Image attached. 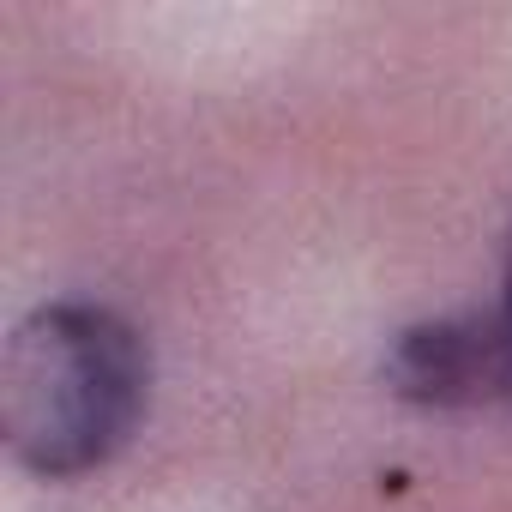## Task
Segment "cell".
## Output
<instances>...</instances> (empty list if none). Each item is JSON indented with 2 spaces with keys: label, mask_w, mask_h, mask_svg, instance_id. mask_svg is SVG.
Segmentation results:
<instances>
[{
  "label": "cell",
  "mask_w": 512,
  "mask_h": 512,
  "mask_svg": "<svg viewBox=\"0 0 512 512\" xmlns=\"http://www.w3.org/2000/svg\"><path fill=\"white\" fill-rule=\"evenodd\" d=\"M145 404L139 332L91 302L37 308L0 368V422L13 452L43 476L103 464Z\"/></svg>",
  "instance_id": "1"
},
{
  "label": "cell",
  "mask_w": 512,
  "mask_h": 512,
  "mask_svg": "<svg viewBox=\"0 0 512 512\" xmlns=\"http://www.w3.org/2000/svg\"><path fill=\"white\" fill-rule=\"evenodd\" d=\"M386 386L410 404L452 410L512 392V332L506 320H428L398 332L386 356Z\"/></svg>",
  "instance_id": "2"
},
{
  "label": "cell",
  "mask_w": 512,
  "mask_h": 512,
  "mask_svg": "<svg viewBox=\"0 0 512 512\" xmlns=\"http://www.w3.org/2000/svg\"><path fill=\"white\" fill-rule=\"evenodd\" d=\"M500 320H506V332H512V260H506V314H500Z\"/></svg>",
  "instance_id": "3"
}]
</instances>
